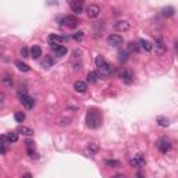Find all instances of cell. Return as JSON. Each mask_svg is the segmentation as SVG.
<instances>
[{
    "instance_id": "obj_17",
    "label": "cell",
    "mask_w": 178,
    "mask_h": 178,
    "mask_svg": "<svg viewBox=\"0 0 178 178\" xmlns=\"http://www.w3.org/2000/svg\"><path fill=\"white\" fill-rule=\"evenodd\" d=\"M17 132L22 134V135H25V136H32V135H34V131H32L31 128H28V127H24V125H20L18 128H17Z\"/></svg>"
},
{
    "instance_id": "obj_34",
    "label": "cell",
    "mask_w": 178,
    "mask_h": 178,
    "mask_svg": "<svg viewBox=\"0 0 178 178\" xmlns=\"http://www.w3.org/2000/svg\"><path fill=\"white\" fill-rule=\"evenodd\" d=\"M21 56H22L24 59L29 57V52H28V49H26V47H22V49H21Z\"/></svg>"
},
{
    "instance_id": "obj_36",
    "label": "cell",
    "mask_w": 178,
    "mask_h": 178,
    "mask_svg": "<svg viewBox=\"0 0 178 178\" xmlns=\"http://www.w3.org/2000/svg\"><path fill=\"white\" fill-rule=\"evenodd\" d=\"M113 178H127V177L124 176V174H117V176H114Z\"/></svg>"
},
{
    "instance_id": "obj_2",
    "label": "cell",
    "mask_w": 178,
    "mask_h": 178,
    "mask_svg": "<svg viewBox=\"0 0 178 178\" xmlns=\"http://www.w3.org/2000/svg\"><path fill=\"white\" fill-rule=\"evenodd\" d=\"M155 49L159 56H163L167 52V46H166V43H164V39H163V36H160V35L155 38Z\"/></svg>"
},
{
    "instance_id": "obj_20",
    "label": "cell",
    "mask_w": 178,
    "mask_h": 178,
    "mask_svg": "<svg viewBox=\"0 0 178 178\" xmlns=\"http://www.w3.org/2000/svg\"><path fill=\"white\" fill-rule=\"evenodd\" d=\"M99 71H100V74H103V75H109V74H111L113 68H111L110 64L105 63L103 66H100V67H99Z\"/></svg>"
},
{
    "instance_id": "obj_1",
    "label": "cell",
    "mask_w": 178,
    "mask_h": 178,
    "mask_svg": "<svg viewBox=\"0 0 178 178\" xmlns=\"http://www.w3.org/2000/svg\"><path fill=\"white\" fill-rule=\"evenodd\" d=\"M103 123V117H102V113H100L97 109L92 107L89 109L87 113V125L91 129H97Z\"/></svg>"
},
{
    "instance_id": "obj_8",
    "label": "cell",
    "mask_w": 178,
    "mask_h": 178,
    "mask_svg": "<svg viewBox=\"0 0 178 178\" xmlns=\"http://www.w3.org/2000/svg\"><path fill=\"white\" fill-rule=\"evenodd\" d=\"M87 14L89 18H96L100 14V7L97 4H89L87 7Z\"/></svg>"
},
{
    "instance_id": "obj_30",
    "label": "cell",
    "mask_w": 178,
    "mask_h": 178,
    "mask_svg": "<svg viewBox=\"0 0 178 178\" xmlns=\"http://www.w3.org/2000/svg\"><path fill=\"white\" fill-rule=\"evenodd\" d=\"M28 155H29V157H32V159H38V157H39V155H38L36 150H35V146L28 148Z\"/></svg>"
},
{
    "instance_id": "obj_27",
    "label": "cell",
    "mask_w": 178,
    "mask_h": 178,
    "mask_svg": "<svg viewBox=\"0 0 178 178\" xmlns=\"http://www.w3.org/2000/svg\"><path fill=\"white\" fill-rule=\"evenodd\" d=\"M174 7H166L164 10H163V16L164 17H171V16H174Z\"/></svg>"
},
{
    "instance_id": "obj_25",
    "label": "cell",
    "mask_w": 178,
    "mask_h": 178,
    "mask_svg": "<svg viewBox=\"0 0 178 178\" xmlns=\"http://www.w3.org/2000/svg\"><path fill=\"white\" fill-rule=\"evenodd\" d=\"M128 50H129V52L138 53L139 50H141V47H139V44L136 43V42H129V43H128Z\"/></svg>"
},
{
    "instance_id": "obj_5",
    "label": "cell",
    "mask_w": 178,
    "mask_h": 178,
    "mask_svg": "<svg viewBox=\"0 0 178 178\" xmlns=\"http://www.w3.org/2000/svg\"><path fill=\"white\" fill-rule=\"evenodd\" d=\"M63 25H66L67 28H71V29H74V28H77L78 26V20L75 18L74 16H66V17H63Z\"/></svg>"
},
{
    "instance_id": "obj_31",
    "label": "cell",
    "mask_w": 178,
    "mask_h": 178,
    "mask_svg": "<svg viewBox=\"0 0 178 178\" xmlns=\"http://www.w3.org/2000/svg\"><path fill=\"white\" fill-rule=\"evenodd\" d=\"M95 63H96V67L99 68L100 66H103V64L106 63V60H105V59H103V56H97V57L95 59Z\"/></svg>"
},
{
    "instance_id": "obj_12",
    "label": "cell",
    "mask_w": 178,
    "mask_h": 178,
    "mask_svg": "<svg viewBox=\"0 0 178 178\" xmlns=\"http://www.w3.org/2000/svg\"><path fill=\"white\" fill-rule=\"evenodd\" d=\"M123 36H120V35H110V36L107 38V43L110 44V46H120L121 43H123Z\"/></svg>"
},
{
    "instance_id": "obj_10",
    "label": "cell",
    "mask_w": 178,
    "mask_h": 178,
    "mask_svg": "<svg viewBox=\"0 0 178 178\" xmlns=\"http://www.w3.org/2000/svg\"><path fill=\"white\" fill-rule=\"evenodd\" d=\"M157 149H159L162 153H167L168 150L171 149L170 141H167V139H160L159 143H157Z\"/></svg>"
},
{
    "instance_id": "obj_14",
    "label": "cell",
    "mask_w": 178,
    "mask_h": 178,
    "mask_svg": "<svg viewBox=\"0 0 178 178\" xmlns=\"http://www.w3.org/2000/svg\"><path fill=\"white\" fill-rule=\"evenodd\" d=\"M4 139L7 143H14V142L18 141V134L17 132H8L4 135Z\"/></svg>"
},
{
    "instance_id": "obj_32",
    "label": "cell",
    "mask_w": 178,
    "mask_h": 178,
    "mask_svg": "<svg viewBox=\"0 0 178 178\" xmlns=\"http://www.w3.org/2000/svg\"><path fill=\"white\" fill-rule=\"evenodd\" d=\"M128 59V53L127 52H118V60L120 61H125Z\"/></svg>"
},
{
    "instance_id": "obj_13",
    "label": "cell",
    "mask_w": 178,
    "mask_h": 178,
    "mask_svg": "<svg viewBox=\"0 0 178 178\" xmlns=\"http://www.w3.org/2000/svg\"><path fill=\"white\" fill-rule=\"evenodd\" d=\"M114 28H115V31H118V32H124V31H128L129 29V24L127 21H118V22H115Z\"/></svg>"
},
{
    "instance_id": "obj_9",
    "label": "cell",
    "mask_w": 178,
    "mask_h": 178,
    "mask_svg": "<svg viewBox=\"0 0 178 178\" xmlns=\"http://www.w3.org/2000/svg\"><path fill=\"white\" fill-rule=\"evenodd\" d=\"M120 78L123 79L127 85L134 84V74L129 70H123V71H121V73H120Z\"/></svg>"
},
{
    "instance_id": "obj_6",
    "label": "cell",
    "mask_w": 178,
    "mask_h": 178,
    "mask_svg": "<svg viewBox=\"0 0 178 178\" xmlns=\"http://www.w3.org/2000/svg\"><path fill=\"white\" fill-rule=\"evenodd\" d=\"M68 38L67 36H61V35H56V34H52L47 36V42L50 43V46L52 44H60L61 42H67Z\"/></svg>"
},
{
    "instance_id": "obj_15",
    "label": "cell",
    "mask_w": 178,
    "mask_h": 178,
    "mask_svg": "<svg viewBox=\"0 0 178 178\" xmlns=\"http://www.w3.org/2000/svg\"><path fill=\"white\" fill-rule=\"evenodd\" d=\"M74 89L77 92H79V93H84V92H87V84L84 81H77L74 84Z\"/></svg>"
},
{
    "instance_id": "obj_19",
    "label": "cell",
    "mask_w": 178,
    "mask_h": 178,
    "mask_svg": "<svg viewBox=\"0 0 178 178\" xmlns=\"http://www.w3.org/2000/svg\"><path fill=\"white\" fill-rule=\"evenodd\" d=\"M97 79H99V73H97V71H91V73H88L89 84H95V82H97Z\"/></svg>"
},
{
    "instance_id": "obj_35",
    "label": "cell",
    "mask_w": 178,
    "mask_h": 178,
    "mask_svg": "<svg viewBox=\"0 0 178 178\" xmlns=\"http://www.w3.org/2000/svg\"><path fill=\"white\" fill-rule=\"evenodd\" d=\"M4 102H6V95L3 93L2 91H0V106L4 105Z\"/></svg>"
},
{
    "instance_id": "obj_21",
    "label": "cell",
    "mask_w": 178,
    "mask_h": 178,
    "mask_svg": "<svg viewBox=\"0 0 178 178\" xmlns=\"http://www.w3.org/2000/svg\"><path fill=\"white\" fill-rule=\"evenodd\" d=\"M139 43H141V46L139 47H142V49L145 50V52H150V50L153 49V44L149 42V40H145V39H141L139 40Z\"/></svg>"
},
{
    "instance_id": "obj_7",
    "label": "cell",
    "mask_w": 178,
    "mask_h": 178,
    "mask_svg": "<svg viewBox=\"0 0 178 178\" xmlns=\"http://www.w3.org/2000/svg\"><path fill=\"white\" fill-rule=\"evenodd\" d=\"M70 7L75 14H81L84 11V2L82 0H73V2H70Z\"/></svg>"
},
{
    "instance_id": "obj_24",
    "label": "cell",
    "mask_w": 178,
    "mask_h": 178,
    "mask_svg": "<svg viewBox=\"0 0 178 178\" xmlns=\"http://www.w3.org/2000/svg\"><path fill=\"white\" fill-rule=\"evenodd\" d=\"M2 82L6 85V87H11V85H13V77H11L10 74H6V75L2 78Z\"/></svg>"
},
{
    "instance_id": "obj_29",
    "label": "cell",
    "mask_w": 178,
    "mask_h": 178,
    "mask_svg": "<svg viewBox=\"0 0 178 178\" xmlns=\"http://www.w3.org/2000/svg\"><path fill=\"white\" fill-rule=\"evenodd\" d=\"M73 38H74V40H77V42H81V40L84 39V32H82V31L75 32V34L73 35Z\"/></svg>"
},
{
    "instance_id": "obj_11",
    "label": "cell",
    "mask_w": 178,
    "mask_h": 178,
    "mask_svg": "<svg viewBox=\"0 0 178 178\" xmlns=\"http://www.w3.org/2000/svg\"><path fill=\"white\" fill-rule=\"evenodd\" d=\"M52 50L56 53V56H59V57H63V56L67 54V47L63 46V44H52Z\"/></svg>"
},
{
    "instance_id": "obj_3",
    "label": "cell",
    "mask_w": 178,
    "mask_h": 178,
    "mask_svg": "<svg viewBox=\"0 0 178 178\" xmlns=\"http://www.w3.org/2000/svg\"><path fill=\"white\" fill-rule=\"evenodd\" d=\"M145 163H146V160H145V156L142 155V153H139V155L134 156L132 159L129 160V166H131V167H136V168L143 167Z\"/></svg>"
},
{
    "instance_id": "obj_23",
    "label": "cell",
    "mask_w": 178,
    "mask_h": 178,
    "mask_svg": "<svg viewBox=\"0 0 178 178\" xmlns=\"http://www.w3.org/2000/svg\"><path fill=\"white\" fill-rule=\"evenodd\" d=\"M156 121H157V124H159L160 127H168L170 125V120L166 118V117H157Z\"/></svg>"
},
{
    "instance_id": "obj_37",
    "label": "cell",
    "mask_w": 178,
    "mask_h": 178,
    "mask_svg": "<svg viewBox=\"0 0 178 178\" xmlns=\"http://www.w3.org/2000/svg\"><path fill=\"white\" fill-rule=\"evenodd\" d=\"M22 178H32V176H31L29 173H25V174L22 176Z\"/></svg>"
},
{
    "instance_id": "obj_22",
    "label": "cell",
    "mask_w": 178,
    "mask_h": 178,
    "mask_svg": "<svg viewBox=\"0 0 178 178\" xmlns=\"http://www.w3.org/2000/svg\"><path fill=\"white\" fill-rule=\"evenodd\" d=\"M16 66H17V68H18L20 71H22V73H28L31 68H29V66L28 64H25V63H22L21 60H17L16 61Z\"/></svg>"
},
{
    "instance_id": "obj_38",
    "label": "cell",
    "mask_w": 178,
    "mask_h": 178,
    "mask_svg": "<svg viewBox=\"0 0 178 178\" xmlns=\"http://www.w3.org/2000/svg\"><path fill=\"white\" fill-rule=\"evenodd\" d=\"M136 178H145V176L142 173H138V174H136Z\"/></svg>"
},
{
    "instance_id": "obj_33",
    "label": "cell",
    "mask_w": 178,
    "mask_h": 178,
    "mask_svg": "<svg viewBox=\"0 0 178 178\" xmlns=\"http://www.w3.org/2000/svg\"><path fill=\"white\" fill-rule=\"evenodd\" d=\"M97 149H99V148H97V145H96V143H89L88 150H91L89 153H96V152H97Z\"/></svg>"
},
{
    "instance_id": "obj_16",
    "label": "cell",
    "mask_w": 178,
    "mask_h": 178,
    "mask_svg": "<svg viewBox=\"0 0 178 178\" xmlns=\"http://www.w3.org/2000/svg\"><path fill=\"white\" fill-rule=\"evenodd\" d=\"M53 63H54V60H53L52 56H44V60L40 64H42V67L44 70H49V68L53 66Z\"/></svg>"
},
{
    "instance_id": "obj_4",
    "label": "cell",
    "mask_w": 178,
    "mask_h": 178,
    "mask_svg": "<svg viewBox=\"0 0 178 178\" xmlns=\"http://www.w3.org/2000/svg\"><path fill=\"white\" fill-rule=\"evenodd\" d=\"M20 102L22 103V106L25 109H32L35 106V100H34V97H31L29 95H20Z\"/></svg>"
},
{
    "instance_id": "obj_28",
    "label": "cell",
    "mask_w": 178,
    "mask_h": 178,
    "mask_svg": "<svg viewBox=\"0 0 178 178\" xmlns=\"http://www.w3.org/2000/svg\"><path fill=\"white\" fill-rule=\"evenodd\" d=\"M106 166L107 167H120L121 163L118 160H106Z\"/></svg>"
},
{
    "instance_id": "obj_18",
    "label": "cell",
    "mask_w": 178,
    "mask_h": 178,
    "mask_svg": "<svg viewBox=\"0 0 178 178\" xmlns=\"http://www.w3.org/2000/svg\"><path fill=\"white\" fill-rule=\"evenodd\" d=\"M40 56H42V49H40L39 46H32V49H31V57L35 59V60H38Z\"/></svg>"
},
{
    "instance_id": "obj_26",
    "label": "cell",
    "mask_w": 178,
    "mask_h": 178,
    "mask_svg": "<svg viewBox=\"0 0 178 178\" xmlns=\"http://www.w3.org/2000/svg\"><path fill=\"white\" fill-rule=\"evenodd\" d=\"M14 118H16L17 123H22V121L25 120V113L24 111H17L16 114H14Z\"/></svg>"
}]
</instances>
